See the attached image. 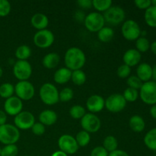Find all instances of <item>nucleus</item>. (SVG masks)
Listing matches in <instances>:
<instances>
[{
  "instance_id": "nucleus-56",
  "label": "nucleus",
  "mask_w": 156,
  "mask_h": 156,
  "mask_svg": "<svg viewBox=\"0 0 156 156\" xmlns=\"http://www.w3.org/2000/svg\"><path fill=\"white\" fill-rule=\"evenodd\" d=\"M155 156H156V154H155Z\"/></svg>"
},
{
  "instance_id": "nucleus-20",
  "label": "nucleus",
  "mask_w": 156,
  "mask_h": 156,
  "mask_svg": "<svg viewBox=\"0 0 156 156\" xmlns=\"http://www.w3.org/2000/svg\"><path fill=\"white\" fill-rule=\"evenodd\" d=\"M72 71L68 68H60L56 70L53 76L54 81L57 84H66L71 79Z\"/></svg>"
},
{
  "instance_id": "nucleus-12",
  "label": "nucleus",
  "mask_w": 156,
  "mask_h": 156,
  "mask_svg": "<svg viewBox=\"0 0 156 156\" xmlns=\"http://www.w3.org/2000/svg\"><path fill=\"white\" fill-rule=\"evenodd\" d=\"M54 42V35L50 30H38L34 36V43L37 47L45 49L50 47Z\"/></svg>"
},
{
  "instance_id": "nucleus-34",
  "label": "nucleus",
  "mask_w": 156,
  "mask_h": 156,
  "mask_svg": "<svg viewBox=\"0 0 156 156\" xmlns=\"http://www.w3.org/2000/svg\"><path fill=\"white\" fill-rule=\"evenodd\" d=\"M69 114L74 119H82L85 114V110L81 105H74L69 110Z\"/></svg>"
},
{
  "instance_id": "nucleus-19",
  "label": "nucleus",
  "mask_w": 156,
  "mask_h": 156,
  "mask_svg": "<svg viewBox=\"0 0 156 156\" xmlns=\"http://www.w3.org/2000/svg\"><path fill=\"white\" fill-rule=\"evenodd\" d=\"M30 22L34 28L41 30L46 29V27L48 26L49 19L44 14L36 13L32 16Z\"/></svg>"
},
{
  "instance_id": "nucleus-52",
  "label": "nucleus",
  "mask_w": 156,
  "mask_h": 156,
  "mask_svg": "<svg viewBox=\"0 0 156 156\" xmlns=\"http://www.w3.org/2000/svg\"><path fill=\"white\" fill-rule=\"evenodd\" d=\"M151 2H152V6H155V7H156V0L151 1Z\"/></svg>"
},
{
  "instance_id": "nucleus-25",
  "label": "nucleus",
  "mask_w": 156,
  "mask_h": 156,
  "mask_svg": "<svg viewBox=\"0 0 156 156\" xmlns=\"http://www.w3.org/2000/svg\"><path fill=\"white\" fill-rule=\"evenodd\" d=\"M145 21L146 24L152 27H156V7L151 5L145 12Z\"/></svg>"
},
{
  "instance_id": "nucleus-17",
  "label": "nucleus",
  "mask_w": 156,
  "mask_h": 156,
  "mask_svg": "<svg viewBox=\"0 0 156 156\" xmlns=\"http://www.w3.org/2000/svg\"><path fill=\"white\" fill-rule=\"evenodd\" d=\"M141 59V54L136 49H129L125 52L123 60L125 65L129 67L136 66Z\"/></svg>"
},
{
  "instance_id": "nucleus-18",
  "label": "nucleus",
  "mask_w": 156,
  "mask_h": 156,
  "mask_svg": "<svg viewBox=\"0 0 156 156\" xmlns=\"http://www.w3.org/2000/svg\"><path fill=\"white\" fill-rule=\"evenodd\" d=\"M137 77L142 82H149V79L152 78V67L148 63H142L137 67Z\"/></svg>"
},
{
  "instance_id": "nucleus-21",
  "label": "nucleus",
  "mask_w": 156,
  "mask_h": 156,
  "mask_svg": "<svg viewBox=\"0 0 156 156\" xmlns=\"http://www.w3.org/2000/svg\"><path fill=\"white\" fill-rule=\"evenodd\" d=\"M40 123L47 126H51L54 124L57 120V114L50 110H45L42 111L39 115Z\"/></svg>"
},
{
  "instance_id": "nucleus-48",
  "label": "nucleus",
  "mask_w": 156,
  "mask_h": 156,
  "mask_svg": "<svg viewBox=\"0 0 156 156\" xmlns=\"http://www.w3.org/2000/svg\"><path fill=\"white\" fill-rule=\"evenodd\" d=\"M150 114L153 118L156 119V105H154L150 109Z\"/></svg>"
},
{
  "instance_id": "nucleus-11",
  "label": "nucleus",
  "mask_w": 156,
  "mask_h": 156,
  "mask_svg": "<svg viewBox=\"0 0 156 156\" xmlns=\"http://www.w3.org/2000/svg\"><path fill=\"white\" fill-rule=\"evenodd\" d=\"M58 146L60 151L65 152L67 155L75 154L79 149V146L76 139L69 134H65L59 137Z\"/></svg>"
},
{
  "instance_id": "nucleus-41",
  "label": "nucleus",
  "mask_w": 156,
  "mask_h": 156,
  "mask_svg": "<svg viewBox=\"0 0 156 156\" xmlns=\"http://www.w3.org/2000/svg\"><path fill=\"white\" fill-rule=\"evenodd\" d=\"M32 133L36 136H42L45 133V126L41 123H35L31 127Z\"/></svg>"
},
{
  "instance_id": "nucleus-30",
  "label": "nucleus",
  "mask_w": 156,
  "mask_h": 156,
  "mask_svg": "<svg viewBox=\"0 0 156 156\" xmlns=\"http://www.w3.org/2000/svg\"><path fill=\"white\" fill-rule=\"evenodd\" d=\"M112 5L111 0H93L92 6L98 12H105Z\"/></svg>"
},
{
  "instance_id": "nucleus-3",
  "label": "nucleus",
  "mask_w": 156,
  "mask_h": 156,
  "mask_svg": "<svg viewBox=\"0 0 156 156\" xmlns=\"http://www.w3.org/2000/svg\"><path fill=\"white\" fill-rule=\"evenodd\" d=\"M40 98L47 105H56L59 100V91L55 85L51 83H45L40 89Z\"/></svg>"
},
{
  "instance_id": "nucleus-49",
  "label": "nucleus",
  "mask_w": 156,
  "mask_h": 156,
  "mask_svg": "<svg viewBox=\"0 0 156 156\" xmlns=\"http://www.w3.org/2000/svg\"><path fill=\"white\" fill-rule=\"evenodd\" d=\"M51 156H68L67 154H66L65 152H62V151H56V152H55Z\"/></svg>"
},
{
  "instance_id": "nucleus-37",
  "label": "nucleus",
  "mask_w": 156,
  "mask_h": 156,
  "mask_svg": "<svg viewBox=\"0 0 156 156\" xmlns=\"http://www.w3.org/2000/svg\"><path fill=\"white\" fill-rule=\"evenodd\" d=\"M126 83H127L129 88H133L136 90L140 89L143 84V82L136 76H132L128 78L126 80Z\"/></svg>"
},
{
  "instance_id": "nucleus-53",
  "label": "nucleus",
  "mask_w": 156,
  "mask_h": 156,
  "mask_svg": "<svg viewBox=\"0 0 156 156\" xmlns=\"http://www.w3.org/2000/svg\"><path fill=\"white\" fill-rule=\"evenodd\" d=\"M2 73H3V71H2V69L0 67V78L2 77Z\"/></svg>"
},
{
  "instance_id": "nucleus-43",
  "label": "nucleus",
  "mask_w": 156,
  "mask_h": 156,
  "mask_svg": "<svg viewBox=\"0 0 156 156\" xmlns=\"http://www.w3.org/2000/svg\"><path fill=\"white\" fill-rule=\"evenodd\" d=\"M135 4L139 9H146V10L152 5L150 0H136Z\"/></svg>"
},
{
  "instance_id": "nucleus-28",
  "label": "nucleus",
  "mask_w": 156,
  "mask_h": 156,
  "mask_svg": "<svg viewBox=\"0 0 156 156\" xmlns=\"http://www.w3.org/2000/svg\"><path fill=\"white\" fill-rule=\"evenodd\" d=\"M71 79L75 85L80 86L86 82V75L82 69L75 70L72 72Z\"/></svg>"
},
{
  "instance_id": "nucleus-7",
  "label": "nucleus",
  "mask_w": 156,
  "mask_h": 156,
  "mask_svg": "<svg viewBox=\"0 0 156 156\" xmlns=\"http://www.w3.org/2000/svg\"><path fill=\"white\" fill-rule=\"evenodd\" d=\"M17 97L21 101L30 100L34 97L35 89L34 85L28 81H19L15 87Z\"/></svg>"
},
{
  "instance_id": "nucleus-27",
  "label": "nucleus",
  "mask_w": 156,
  "mask_h": 156,
  "mask_svg": "<svg viewBox=\"0 0 156 156\" xmlns=\"http://www.w3.org/2000/svg\"><path fill=\"white\" fill-rule=\"evenodd\" d=\"M31 55V50L27 45H21L17 48L15 51V56L18 60H27Z\"/></svg>"
},
{
  "instance_id": "nucleus-14",
  "label": "nucleus",
  "mask_w": 156,
  "mask_h": 156,
  "mask_svg": "<svg viewBox=\"0 0 156 156\" xmlns=\"http://www.w3.org/2000/svg\"><path fill=\"white\" fill-rule=\"evenodd\" d=\"M15 125L18 129H31L33 125L35 123V118L33 114L28 111H21V113L15 116Z\"/></svg>"
},
{
  "instance_id": "nucleus-51",
  "label": "nucleus",
  "mask_w": 156,
  "mask_h": 156,
  "mask_svg": "<svg viewBox=\"0 0 156 156\" xmlns=\"http://www.w3.org/2000/svg\"><path fill=\"white\" fill-rule=\"evenodd\" d=\"M152 78L156 82V65L154 66V68H152Z\"/></svg>"
},
{
  "instance_id": "nucleus-44",
  "label": "nucleus",
  "mask_w": 156,
  "mask_h": 156,
  "mask_svg": "<svg viewBox=\"0 0 156 156\" xmlns=\"http://www.w3.org/2000/svg\"><path fill=\"white\" fill-rule=\"evenodd\" d=\"M77 4L82 9H88L92 6V1H90V0H79L77 2Z\"/></svg>"
},
{
  "instance_id": "nucleus-2",
  "label": "nucleus",
  "mask_w": 156,
  "mask_h": 156,
  "mask_svg": "<svg viewBox=\"0 0 156 156\" xmlns=\"http://www.w3.org/2000/svg\"><path fill=\"white\" fill-rule=\"evenodd\" d=\"M20 138L19 129L12 124L0 126V142L5 146L14 145Z\"/></svg>"
},
{
  "instance_id": "nucleus-45",
  "label": "nucleus",
  "mask_w": 156,
  "mask_h": 156,
  "mask_svg": "<svg viewBox=\"0 0 156 156\" xmlns=\"http://www.w3.org/2000/svg\"><path fill=\"white\" fill-rule=\"evenodd\" d=\"M108 156H129L128 155V153L126 152L123 150H117L114 151V152H111L108 154Z\"/></svg>"
},
{
  "instance_id": "nucleus-1",
  "label": "nucleus",
  "mask_w": 156,
  "mask_h": 156,
  "mask_svg": "<svg viewBox=\"0 0 156 156\" xmlns=\"http://www.w3.org/2000/svg\"><path fill=\"white\" fill-rule=\"evenodd\" d=\"M64 61L66 68L71 71L81 69L86 61L85 53L79 47H71L66 52Z\"/></svg>"
},
{
  "instance_id": "nucleus-54",
  "label": "nucleus",
  "mask_w": 156,
  "mask_h": 156,
  "mask_svg": "<svg viewBox=\"0 0 156 156\" xmlns=\"http://www.w3.org/2000/svg\"><path fill=\"white\" fill-rule=\"evenodd\" d=\"M1 149H1V148H0V153H1Z\"/></svg>"
},
{
  "instance_id": "nucleus-35",
  "label": "nucleus",
  "mask_w": 156,
  "mask_h": 156,
  "mask_svg": "<svg viewBox=\"0 0 156 156\" xmlns=\"http://www.w3.org/2000/svg\"><path fill=\"white\" fill-rule=\"evenodd\" d=\"M123 96L126 101L133 102L136 101L137 98H138L139 93L137 90L128 87L126 89H125Z\"/></svg>"
},
{
  "instance_id": "nucleus-24",
  "label": "nucleus",
  "mask_w": 156,
  "mask_h": 156,
  "mask_svg": "<svg viewBox=\"0 0 156 156\" xmlns=\"http://www.w3.org/2000/svg\"><path fill=\"white\" fill-rule=\"evenodd\" d=\"M144 143L149 149L156 151V128L151 129L146 134Z\"/></svg>"
},
{
  "instance_id": "nucleus-50",
  "label": "nucleus",
  "mask_w": 156,
  "mask_h": 156,
  "mask_svg": "<svg viewBox=\"0 0 156 156\" xmlns=\"http://www.w3.org/2000/svg\"><path fill=\"white\" fill-rule=\"evenodd\" d=\"M150 48L152 53L156 55V41H154L153 43H152V44L150 45Z\"/></svg>"
},
{
  "instance_id": "nucleus-39",
  "label": "nucleus",
  "mask_w": 156,
  "mask_h": 156,
  "mask_svg": "<svg viewBox=\"0 0 156 156\" xmlns=\"http://www.w3.org/2000/svg\"><path fill=\"white\" fill-rule=\"evenodd\" d=\"M11 12V4L7 0H0V17H5Z\"/></svg>"
},
{
  "instance_id": "nucleus-26",
  "label": "nucleus",
  "mask_w": 156,
  "mask_h": 156,
  "mask_svg": "<svg viewBox=\"0 0 156 156\" xmlns=\"http://www.w3.org/2000/svg\"><path fill=\"white\" fill-rule=\"evenodd\" d=\"M114 32L111 27H104L98 32V37L100 41L103 43H108L113 39Z\"/></svg>"
},
{
  "instance_id": "nucleus-29",
  "label": "nucleus",
  "mask_w": 156,
  "mask_h": 156,
  "mask_svg": "<svg viewBox=\"0 0 156 156\" xmlns=\"http://www.w3.org/2000/svg\"><path fill=\"white\" fill-rule=\"evenodd\" d=\"M118 143H117V139L113 136H108L105 139L103 143V147L107 150V152H114L117 150Z\"/></svg>"
},
{
  "instance_id": "nucleus-47",
  "label": "nucleus",
  "mask_w": 156,
  "mask_h": 156,
  "mask_svg": "<svg viewBox=\"0 0 156 156\" xmlns=\"http://www.w3.org/2000/svg\"><path fill=\"white\" fill-rule=\"evenodd\" d=\"M76 18L78 20V21H85V15L82 13V12H81V11H78V12H76Z\"/></svg>"
},
{
  "instance_id": "nucleus-13",
  "label": "nucleus",
  "mask_w": 156,
  "mask_h": 156,
  "mask_svg": "<svg viewBox=\"0 0 156 156\" xmlns=\"http://www.w3.org/2000/svg\"><path fill=\"white\" fill-rule=\"evenodd\" d=\"M81 126L83 130L89 133H96L100 129L101 123L98 117L94 114H85L81 119Z\"/></svg>"
},
{
  "instance_id": "nucleus-33",
  "label": "nucleus",
  "mask_w": 156,
  "mask_h": 156,
  "mask_svg": "<svg viewBox=\"0 0 156 156\" xmlns=\"http://www.w3.org/2000/svg\"><path fill=\"white\" fill-rule=\"evenodd\" d=\"M136 50L140 53V52L144 53V52L148 51V50L150 48V44L147 38H146L145 37H140L136 40Z\"/></svg>"
},
{
  "instance_id": "nucleus-31",
  "label": "nucleus",
  "mask_w": 156,
  "mask_h": 156,
  "mask_svg": "<svg viewBox=\"0 0 156 156\" xmlns=\"http://www.w3.org/2000/svg\"><path fill=\"white\" fill-rule=\"evenodd\" d=\"M75 139L77 142L78 146H81V147H85V146H88V143H90L91 136H90V134L88 132L82 130L78 133Z\"/></svg>"
},
{
  "instance_id": "nucleus-5",
  "label": "nucleus",
  "mask_w": 156,
  "mask_h": 156,
  "mask_svg": "<svg viewBox=\"0 0 156 156\" xmlns=\"http://www.w3.org/2000/svg\"><path fill=\"white\" fill-rule=\"evenodd\" d=\"M105 22L111 25H118L125 18V12L120 6H111L109 9L104 12Z\"/></svg>"
},
{
  "instance_id": "nucleus-16",
  "label": "nucleus",
  "mask_w": 156,
  "mask_h": 156,
  "mask_svg": "<svg viewBox=\"0 0 156 156\" xmlns=\"http://www.w3.org/2000/svg\"><path fill=\"white\" fill-rule=\"evenodd\" d=\"M86 107L91 113H98L105 107V101L101 96L94 94L89 97L87 100Z\"/></svg>"
},
{
  "instance_id": "nucleus-9",
  "label": "nucleus",
  "mask_w": 156,
  "mask_h": 156,
  "mask_svg": "<svg viewBox=\"0 0 156 156\" xmlns=\"http://www.w3.org/2000/svg\"><path fill=\"white\" fill-rule=\"evenodd\" d=\"M13 73L19 81H27L32 74L31 65L27 60H18L14 65Z\"/></svg>"
},
{
  "instance_id": "nucleus-42",
  "label": "nucleus",
  "mask_w": 156,
  "mask_h": 156,
  "mask_svg": "<svg viewBox=\"0 0 156 156\" xmlns=\"http://www.w3.org/2000/svg\"><path fill=\"white\" fill-rule=\"evenodd\" d=\"M91 156H108V152L103 146H97L92 149Z\"/></svg>"
},
{
  "instance_id": "nucleus-10",
  "label": "nucleus",
  "mask_w": 156,
  "mask_h": 156,
  "mask_svg": "<svg viewBox=\"0 0 156 156\" xmlns=\"http://www.w3.org/2000/svg\"><path fill=\"white\" fill-rule=\"evenodd\" d=\"M126 106V101L122 94H114L110 95L105 101V107L112 113H118L123 111Z\"/></svg>"
},
{
  "instance_id": "nucleus-4",
  "label": "nucleus",
  "mask_w": 156,
  "mask_h": 156,
  "mask_svg": "<svg viewBox=\"0 0 156 156\" xmlns=\"http://www.w3.org/2000/svg\"><path fill=\"white\" fill-rule=\"evenodd\" d=\"M140 98L147 105H156V82L149 81L143 84L140 92Z\"/></svg>"
},
{
  "instance_id": "nucleus-40",
  "label": "nucleus",
  "mask_w": 156,
  "mask_h": 156,
  "mask_svg": "<svg viewBox=\"0 0 156 156\" xmlns=\"http://www.w3.org/2000/svg\"><path fill=\"white\" fill-rule=\"evenodd\" d=\"M130 73L131 68L129 66H128L125 65V64L119 66L117 71V76H118V77L121 78V79H126V78H127L130 75Z\"/></svg>"
},
{
  "instance_id": "nucleus-8",
  "label": "nucleus",
  "mask_w": 156,
  "mask_h": 156,
  "mask_svg": "<svg viewBox=\"0 0 156 156\" xmlns=\"http://www.w3.org/2000/svg\"><path fill=\"white\" fill-rule=\"evenodd\" d=\"M122 34L127 41H135L141 35L139 24L133 20H127L122 25Z\"/></svg>"
},
{
  "instance_id": "nucleus-22",
  "label": "nucleus",
  "mask_w": 156,
  "mask_h": 156,
  "mask_svg": "<svg viewBox=\"0 0 156 156\" xmlns=\"http://www.w3.org/2000/svg\"><path fill=\"white\" fill-rule=\"evenodd\" d=\"M60 57L56 53H50L46 55L43 59V65L45 68L52 69L59 65Z\"/></svg>"
},
{
  "instance_id": "nucleus-36",
  "label": "nucleus",
  "mask_w": 156,
  "mask_h": 156,
  "mask_svg": "<svg viewBox=\"0 0 156 156\" xmlns=\"http://www.w3.org/2000/svg\"><path fill=\"white\" fill-rule=\"evenodd\" d=\"M18 153V149L15 144L8 145L1 149L0 156H16Z\"/></svg>"
},
{
  "instance_id": "nucleus-32",
  "label": "nucleus",
  "mask_w": 156,
  "mask_h": 156,
  "mask_svg": "<svg viewBox=\"0 0 156 156\" xmlns=\"http://www.w3.org/2000/svg\"><path fill=\"white\" fill-rule=\"evenodd\" d=\"M15 92V87L11 83H4L0 85V96L3 98L8 99L12 97Z\"/></svg>"
},
{
  "instance_id": "nucleus-23",
  "label": "nucleus",
  "mask_w": 156,
  "mask_h": 156,
  "mask_svg": "<svg viewBox=\"0 0 156 156\" xmlns=\"http://www.w3.org/2000/svg\"><path fill=\"white\" fill-rule=\"evenodd\" d=\"M129 124L132 130L136 133L142 132L145 129V126H146V123H145L143 118L139 115L133 116L129 119Z\"/></svg>"
},
{
  "instance_id": "nucleus-15",
  "label": "nucleus",
  "mask_w": 156,
  "mask_h": 156,
  "mask_svg": "<svg viewBox=\"0 0 156 156\" xmlns=\"http://www.w3.org/2000/svg\"><path fill=\"white\" fill-rule=\"evenodd\" d=\"M23 108L22 101L18 97L12 96L6 99L4 104L5 112L11 116H16L21 112Z\"/></svg>"
},
{
  "instance_id": "nucleus-46",
  "label": "nucleus",
  "mask_w": 156,
  "mask_h": 156,
  "mask_svg": "<svg viewBox=\"0 0 156 156\" xmlns=\"http://www.w3.org/2000/svg\"><path fill=\"white\" fill-rule=\"evenodd\" d=\"M6 120H7V115L5 111L0 110V126L4 125L6 123Z\"/></svg>"
},
{
  "instance_id": "nucleus-38",
  "label": "nucleus",
  "mask_w": 156,
  "mask_h": 156,
  "mask_svg": "<svg viewBox=\"0 0 156 156\" xmlns=\"http://www.w3.org/2000/svg\"><path fill=\"white\" fill-rule=\"evenodd\" d=\"M73 91L69 88H65L59 93V100L63 102H67L69 101L70 100H72L73 98Z\"/></svg>"
},
{
  "instance_id": "nucleus-6",
  "label": "nucleus",
  "mask_w": 156,
  "mask_h": 156,
  "mask_svg": "<svg viewBox=\"0 0 156 156\" xmlns=\"http://www.w3.org/2000/svg\"><path fill=\"white\" fill-rule=\"evenodd\" d=\"M85 26L89 31L98 32L105 26V21L103 15L99 12H91L85 18Z\"/></svg>"
},
{
  "instance_id": "nucleus-55",
  "label": "nucleus",
  "mask_w": 156,
  "mask_h": 156,
  "mask_svg": "<svg viewBox=\"0 0 156 156\" xmlns=\"http://www.w3.org/2000/svg\"><path fill=\"white\" fill-rule=\"evenodd\" d=\"M25 156H28V155H25Z\"/></svg>"
}]
</instances>
